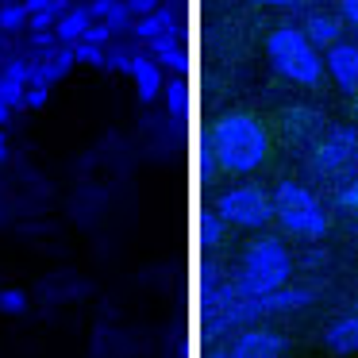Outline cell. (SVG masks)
I'll use <instances>...</instances> for the list:
<instances>
[{"mask_svg":"<svg viewBox=\"0 0 358 358\" xmlns=\"http://www.w3.org/2000/svg\"><path fill=\"white\" fill-rule=\"evenodd\" d=\"M304 35H308L316 47H331V43L343 39V16H331V12H312L304 20Z\"/></svg>","mask_w":358,"mask_h":358,"instance_id":"obj_12","label":"cell"},{"mask_svg":"<svg viewBox=\"0 0 358 358\" xmlns=\"http://www.w3.org/2000/svg\"><path fill=\"white\" fill-rule=\"evenodd\" d=\"M208 139L216 150V166L224 173H239V178L255 173L270 155V131L250 112H224L208 127Z\"/></svg>","mask_w":358,"mask_h":358,"instance_id":"obj_1","label":"cell"},{"mask_svg":"<svg viewBox=\"0 0 358 358\" xmlns=\"http://www.w3.org/2000/svg\"><path fill=\"white\" fill-rule=\"evenodd\" d=\"M78 62V55H73L70 43H62V47H55L50 55H43L39 62H35V73L31 81H43V85H55V81H62L66 73H70V66Z\"/></svg>","mask_w":358,"mask_h":358,"instance_id":"obj_10","label":"cell"},{"mask_svg":"<svg viewBox=\"0 0 358 358\" xmlns=\"http://www.w3.org/2000/svg\"><path fill=\"white\" fill-rule=\"evenodd\" d=\"M4 155H8V147H4V135H0V162H4Z\"/></svg>","mask_w":358,"mask_h":358,"instance_id":"obj_31","label":"cell"},{"mask_svg":"<svg viewBox=\"0 0 358 358\" xmlns=\"http://www.w3.org/2000/svg\"><path fill=\"white\" fill-rule=\"evenodd\" d=\"M127 8H131L135 20H139V16H147V12L158 8V0H127Z\"/></svg>","mask_w":358,"mask_h":358,"instance_id":"obj_26","label":"cell"},{"mask_svg":"<svg viewBox=\"0 0 358 358\" xmlns=\"http://www.w3.org/2000/svg\"><path fill=\"white\" fill-rule=\"evenodd\" d=\"M324 343L335 350V355H358V312L335 320V324L327 327Z\"/></svg>","mask_w":358,"mask_h":358,"instance_id":"obj_13","label":"cell"},{"mask_svg":"<svg viewBox=\"0 0 358 358\" xmlns=\"http://www.w3.org/2000/svg\"><path fill=\"white\" fill-rule=\"evenodd\" d=\"M208 358H227V355H224V350H212V355H208Z\"/></svg>","mask_w":358,"mask_h":358,"instance_id":"obj_32","label":"cell"},{"mask_svg":"<svg viewBox=\"0 0 358 358\" xmlns=\"http://www.w3.org/2000/svg\"><path fill=\"white\" fill-rule=\"evenodd\" d=\"M24 293H20V289H4V293H0V308L4 312H24Z\"/></svg>","mask_w":358,"mask_h":358,"instance_id":"obj_24","label":"cell"},{"mask_svg":"<svg viewBox=\"0 0 358 358\" xmlns=\"http://www.w3.org/2000/svg\"><path fill=\"white\" fill-rule=\"evenodd\" d=\"M250 4H258V8H296L301 0H250Z\"/></svg>","mask_w":358,"mask_h":358,"instance_id":"obj_28","label":"cell"},{"mask_svg":"<svg viewBox=\"0 0 358 358\" xmlns=\"http://www.w3.org/2000/svg\"><path fill=\"white\" fill-rule=\"evenodd\" d=\"M131 31H135V39H155V35H162V31H178V12L173 8H162L158 4L155 12H147V16H139L131 24Z\"/></svg>","mask_w":358,"mask_h":358,"instance_id":"obj_14","label":"cell"},{"mask_svg":"<svg viewBox=\"0 0 358 358\" xmlns=\"http://www.w3.org/2000/svg\"><path fill=\"white\" fill-rule=\"evenodd\" d=\"M327 73H331V81L343 89V93L355 96L358 93V43H331L327 47Z\"/></svg>","mask_w":358,"mask_h":358,"instance_id":"obj_8","label":"cell"},{"mask_svg":"<svg viewBox=\"0 0 358 358\" xmlns=\"http://www.w3.org/2000/svg\"><path fill=\"white\" fill-rule=\"evenodd\" d=\"M285 355V335L270 327H243L235 335L227 358H281Z\"/></svg>","mask_w":358,"mask_h":358,"instance_id":"obj_7","label":"cell"},{"mask_svg":"<svg viewBox=\"0 0 358 358\" xmlns=\"http://www.w3.org/2000/svg\"><path fill=\"white\" fill-rule=\"evenodd\" d=\"M116 4H120V0H89V8H93V16H96V20H104L112 8H116Z\"/></svg>","mask_w":358,"mask_h":358,"instance_id":"obj_27","label":"cell"},{"mask_svg":"<svg viewBox=\"0 0 358 358\" xmlns=\"http://www.w3.org/2000/svg\"><path fill=\"white\" fill-rule=\"evenodd\" d=\"M27 4V12H47V8H58L62 0H24Z\"/></svg>","mask_w":358,"mask_h":358,"instance_id":"obj_29","label":"cell"},{"mask_svg":"<svg viewBox=\"0 0 358 358\" xmlns=\"http://www.w3.org/2000/svg\"><path fill=\"white\" fill-rule=\"evenodd\" d=\"M104 24L112 27V31H124V27H131L135 24V16H131V8H127V0H120L116 8L108 12V16H104Z\"/></svg>","mask_w":358,"mask_h":358,"instance_id":"obj_21","label":"cell"},{"mask_svg":"<svg viewBox=\"0 0 358 358\" xmlns=\"http://www.w3.org/2000/svg\"><path fill=\"white\" fill-rule=\"evenodd\" d=\"M131 62H135V55L124 47H112L108 55H104V66H112V70H120V73H131Z\"/></svg>","mask_w":358,"mask_h":358,"instance_id":"obj_22","label":"cell"},{"mask_svg":"<svg viewBox=\"0 0 358 358\" xmlns=\"http://www.w3.org/2000/svg\"><path fill=\"white\" fill-rule=\"evenodd\" d=\"M293 278V255L281 239L273 235H258L243 247L239 255V270H235V285L239 293L247 296H262V293H273V289L289 285Z\"/></svg>","mask_w":358,"mask_h":358,"instance_id":"obj_2","label":"cell"},{"mask_svg":"<svg viewBox=\"0 0 358 358\" xmlns=\"http://www.w3.org/2000/svg\"><path fill=\"white\" fill-rule=\"evenodd\" d=\"M266 62L273 66V73L293 85H320L324 78V58H320V47L304 35V27L281 24L266 35Z\"/></svg>","mask_w":358,"mask_h":358,"instance_id":"obj_3","label":"cell"},{"mask_svg":"<svg viewBox=\"0 0 358 358\" xmlns=\"http://www.w3.org/2000/svg\"><path fill=\"white\" fill-rule=\"evenodd\" d=\"M147 47H150V58H155L158 66H166V70H181V66H185V58H181V39H178V31L155 35V39H147Z\"/></svg>","mask_w":358,"mask_h":358,"instance_id":"obj_15","label":"cell"},{"mask_svg":"<svg viewBox=\"0 0 358 358\" xmlns=\"http://www.w3.org/2000/svg\"><path fill=\"white\" fill-rule=\"evenodd\" d=\"M196 235H201V247H216L220 239H224V220H220V212H201V224H196Z\"/></svg>","mask_w":358,"mask_h":358,"instance_id":"obj_17","label":"cell"},{"mask_svg":"<svg viewBox=\"0 0 358 358\" xmlns=\"http://www.w3.org/2000/svg\"><path fill=\"white\" fill-rule=\"evenodd\" d=\"M47 93H50V85H43V81H31V85L24 89V104H20V108H39V104L47 101Z\"/></svg>","mask_w":358,"mask_h":358,"instance_id":"obj_23","label":"cell"},{"mask_svg":"<svg viewBox=\"0 0 358 358\" xmlns=\"http://www.w3.org/2000/svg\"><path fill=\"white\" fill-rule=\"evenodd\" d=\"M89 24H96V16H93V8H89V4H78V8H70V12H66V16L55 24L58 43H78L81 35H85Z\"/></svg>","mask_w":358,"mask_h":358,"instance_id":"obj_16","label":"cell"},{"mask_svg":"<svg viewBox=\"0 0 358 358\" xmlns=\"http://www.w3.org/2000/svg\"><path fill=\"white\" fill-rule=\"evenodd\" d=\"M339 16H343V24H350L358 31V0H339Z\"/></svg>","mask_w":358,"mask_h":358,"instance_id":"obj_25","label":"cell"},{"mask_svg":"<svg viewBox=\"0 0 358 358\" xmlns=\"http://www.w3.org/2000/svg\"><path fill=\"white\" fill-rule=\"evenodd\" d=\"M216 212L224 224L243 227V231H262L273 220V193L262 185H231L216 196Z\"/></svg>","mask_w":358,"mask_h":358,"instance_id":"obj_6","label":"cell"},{"mask_svg":"<svg viewBox=\"0 0 358 358\" xmlns=\"http://www.w3.org/2000/svg\"><path fill=\"white\" fill-rule=\"evenodd\" d=\"M304 162H308V173L320 181L350 173L358 162V131L355 127H327V131L308 147V158H304Z\"/></svg>","mask_w":358,"mask_h":358,"instance_id":"obj_5","label":"cell"},{"mask_svg":"<svg viewBox=\"0 0 358 358\" xmlns=\"http://www.w3.org/2000/svg\"><path fill=\"white\" fill-rule=\"evenodd\" d=\"M324 135V116L320 112H308V108H293L285 116V139L289 143H296V147H304L308 150L312 143Z\"/></svg>","mask_w":358,"mask_h":358,"instance_id":"obj_9","label":"cell"},{"mask_svg":"<svg viewBox=\"0 0 358 358\" xmlns=\"http://www.w3.org/2000/svg\"><path fill=\"white\" fill-rule=\"evenodd\" d=\"M335 204H339L347 216H358V170H350L347 178H343L339 193H335Z\"/></svg>","mask_w":358,"mask_h":358,"instance_id":"obj_19","label":"cell"},{"mask_svg":"<svg viewBox=\"0 0 358 358\" xmlns=\"http://www.w3.org/2000/svg\"><path fill=\"white\" fill-rule=\"evenodd\" d=\"M181 101H185V96H181V85H170V108L173 112H181Z\"/></svg>","mask_w":358,"mask_h":358,"instance_id":"obj_30","label":"cell"},{"mask_svg":"<svg viewBox=\"0 0 358 358\" xmlns=\"http://www.w3.org/2000/svg\"><path fill=\"white\" fill-rule=\"evenodd\" d=\"M27 4H16V0H4L0 4V31H20V27H27Z\"/></svg>","mask_w":358,"mask_h":358,"instance_id":"obj_18","label":"cell"},{"mask_svg":"<svg viewBox=\"0 0 358 358\" xmlns=\"http://www.w3.org/2000/svg\"><path fill=\"white\" fill-rule=\"evenodd\" d=\"M131 81H135V89H139V101H155V96L162 93V66H158L155 58L135 55V62H131Z\"/></svg>","mask_w":358,"mask_h":358,"instance_id":"obj_11","label":"cell"},{"mask_svg":"<svg viewBox=\"0 0 358 358\" xmlns=\"http://www.w3.org/2000/svg\"><path fill=\"white\" fill-rule=\"evenodd\" d=\"M70 47H73V55H78V62H85V66H104V47L85 43V39L70 43Z\"/></svg>","mask_w":358,"mask_h":358,"instance_id":"obj_20","label":"cell"},{"mask_svg":"<svg viewBox=\"0 0 358 358\" xmlns=\"http://www.w3.org/2000/svg\"><path fill=\"white\" fill-rule=\"evenodd\" d=\"M273 220L293 239H324L327 224H331L320 196L301 181H278V189H273Z\"/></svg>","mask_w":358,"mask_h":358,"instance_id":"obj_4","label":"cell"},{"mask_svg":"<svg viewBox=\"0 0 358 358\" xmlns=\"http://www.w3.org/2000/svg\"><path fill=\"white\" fill-rule=\"evenodd\" d=\"M0 66H4V55H0Z\"/></svg>","mask_w":358,"mask_h":358,"instance_id":"obj_33","label":"cell"}]
</instances>
